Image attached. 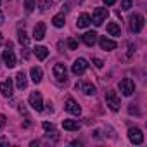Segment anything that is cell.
Returning <instances> with one entry per match:
<instances>
[{
    "label": "cell",
    "mask_w": 147,
    "mask_h": 147,
    "mask_svg": "<svg viewBox=\"0 0 147 147\" xmlns=\"http://www.w3.org/2000/svg\"><path fill=\"white\" fill-rule=\"evenodd\" d=\"M28 102H30V106L36 113H42L43 111V99H42V94L40 92H31L30 97H28Z\"/></svg>",
    "instance_id": "cell-1"
},
{
    "label": "cell",
    "mask_w": 147,
    "mask_h": 147,
    "mask_svg": "<svg viewBox=\"0 0 147 147\" xmlns=\"http://www.w3.org/2000/svg\"><path fill=\"white\" fill-rule=\"evenodd\" d=\"M106 104H107L109 109L114 111V113L119 109V97H118V94H116L114 90H107V92H106Z\"/></svg>",
    "instance_id": "cell-2"
},
{
    "label": "cell",
    "mask_w": 147,
    "mask_h": 147,
    "mask_svg": "<svg viewBox=\"0 0 147 147\" xmlns=\"http://www.w3.org/2000/svg\"><path fill=\"white\" fill-rule=\"evenodd\" d=\"M52 73H54V76H55L57 82H61V83H66L67 82V69H66L64 64H61V62L55 64L54 69H52Z\"/></svg>",
    "instance_id": "cell-3"
},
{
    "label": "cell",
    "mask_w": 147,
    "mask_h": 147,
    "mask_svg": "<svg viewBox=\"0 0 147 147\" xmlns=\"http://www.w3.org/2000/svg\"><path fill=\"white\" fill-rule=\"evenodd\" d=\"M107 14H109V12H107V9L97 7V9H95V11L92 12V19H90V21H92V23H94L95 26H100V24H102V23L106 21Z\"/></svg>",
    "instance_id": "cell-4"
},
{
    "label": "cell",
    "mask_w": 147,
    "mask_h": 147,
    "mask_svg": "<svg viewBox=\"0 0 147 147\" xmlns=\"http://www.w3.org/2000/svg\"><path fill=\"white\" fill-rule=\"evenodd\" d=\"M142 28H144V16H140V14H133V16L130 18V31H133V33H140Z\"/></svg>",
    "instance_id": "cell-5"
},
{
    "label": "cell",
    "mask_w": 147,
    "mask_h": 147,
    "mask_svg": "<svg viewBox=\"0 0 147 147\" xmlns=\"http://www.w3.org/2000/svg\"><path fill=\"white\" fill-rule=\"evenodd\" d=\"M87 67H88V62H87V59L80 57V59H76V61H75V64H73L71 71H73V75L80 76V75H83V73L87 71Z\"/></svg>",
    "instance_id": "cell-6"
},
{
    "label": "cell",
    "mask_w": 147,
    "mask_h": 147,
    "mask_svg": "<svg viewBox=\"0 0 147 147\" xmlns=\"http://www.w3.org/2000/svg\"><path fill=\"white\" fill-rule=\"evenodd\" d=\"M119 92L123 94V95H131L133 92H135V83L130 80V78H123L121 82H119Z\"/></svg>",
    "instance_id": "cell-7"
},
{
    "label": "cell",
    "mask_w": 147,
    "mask_h": 147,
    "mask_svg": "<svg viewBox=\"0 0 147 147\" xmlns=\"http://www.w3.org/2000/svg\"><path fill=\"white\" fill-rule=\"evenodd\" d=\"M4 61L7 67H14L16 66V55L12 52V43L7 42V50H4Z\"/></svg>",
    "instance_id": "cell-8"
},
{
    "label": "cell",
    "mask_w": 147,
    "mask_h": 147,
    "mask_svg": "<svg viewBox=\"0 0 147 147\" xmlns=\"http://www.w3.org/2000/svg\"><path fill=\"white\" fill-rule=\"evenodd\" d=\"M64 109L69 113V114H75V116H80L82 114V107L78 106V102L75 99H67L66 104H64Z\"/></svg>",
    "instance_id": "cell-9"
},
{
    "label": "cell",
    "mask_w": 147,
    "mask_h": 147,
    "mask_svg": "<svg viewBox=\"0 0 147 147\" xmlns=\"http://www.w3.org/2000/svg\"><path fill=\"white\" fill-rule=\"evenodd\" d=\"M75 87H76V90L80 88L85 95H94V94H95V85H94L92 82H78Z\"/></svg>",
    "instance_id": "cell-10"
},
{
    "label": "cell",
    "mask_w": 147,
    "mask_h": 147,
    "mask_svg": "<svg viewBox=\"0 0 147 147\" xmlns=\"http://www.w3.org/2000/svg\"><path fill=\"white\" fill-rule=\"evenodd\" d=\"M128 138L135 144V145H140L144 142V133L138 130V128H130L128 130Z\"/></svg>",
    "instance_id": "cell-11"
},
{
    "label": "cell",
    "mask_w": 147,
    "mask_h": 147,
    "mask_svg": "<svg viewBox=\"0 0 147 147\" xmlns=\"http://www.w3.org/2000/svg\"><path fill=\"white\" fill-rule=\"evenodd\" d=\"M0 92H2L4 97H12L14 94V85H12V80H5L0 83Z\"/></svg>",
    "instance_id": "cell-12"
},
{
    "label": "cell",
    "mask_w": 147,
    "mask_h": 147,
    "mask_svg": "<svg viewBox=\"0 0 147 147\" xmlns=\"http://www.w3.org/2000/svg\"><path fill=\"white\" fill-rule=\"evenodd\" d=\"M45 31H47L45 23H36V26L33 30V38L35 40H43L45 38Z\"/></svg>",
    "instance_id": "cell-13"
},
{
    "label": "cell",
    "mask_w": 147,
    "mask_h": 147,
    "mask_svg": "<svg viewBox=\"0 0 147 147\" xmlns=\"http://www.w3.org/2000/svg\"><path fill=\"white\" fill-rule=\"evenodd\" d=\"M99 45H100L102 50H114V49L118 47V43H116L114 40H109V38H106V36H100V38H99Z\"/></svg>",
    "instance_id": "cell-14"
},
{
    "label": "cell",
    "mask_w": 147,
    "mask_h": 147,
    "mask_svg": "<svg viewBox=\"0 0 147 147\" xmlns=\"http://www.w3.org/2000/svg\"><path fill=\"white\" fill-rule=\"evenodd\" d=\"M62 126H64V130H67V131H78L82 125H80L76 119H64V121H62Z\"/></svg>",
    "instance_id": "cell-15"
},
{
    "label": "cell",
    "mask_w": 147,
    "mask_h": 147,
    "mask_svg": "<svg viewBox=\"0 0 147 147\" xmlns=\"http://www.w3.org/2000/svg\"><path fill=\"white\" fill-rule=\"evenodd\" d=\"M30 75H31V80H33L35 83H40V82H42V78H43V71H42V67L33 66V67L30 69Z\"/></svg>",
    "instance_id": "cell-16"
},
{
    "label": "cell",
    "mask_w": 147,
    "mask_h": 147,
    "mask_svg": "<svg viewBox=\"0 0 147 147\" xmlns=\"http://www.w3.org/2000/svg\"><path fill=\"white\" fill-rule=\"evenodd\" d=\"M82 40H83V43H85L87 47H94V43H95V40H97V33H95V31H87V33L82 36Z\"/></svg>",
    "instance_id": "cell-17"
},
{
    "label": "cell",
    "mask_w": 147,
    "mask_h": 147,
    "mask_svg": "<svg viewBox=\"0 0 147 147\" xmlns=\"http://www.w3.org/2000/svg\"><path fill=\"white\" fill-rule=\"evenodd\" d=\"M26 85H28V80H26L24 71H19L18 75H16V87L19 90H23V88H26Z\"/></svg>",
    "instance_id": "cell-18"
},
{
    "label": "cell",
    "mask_w": 147,
    "mask_h": 147,
    "mask_svg": "<svg viewBox=\"0 0 147 147\" xmlns=\"http://www.w3.org/2000/svg\"><path fill=\"white\" fill-rule=\"evenodd\" d=\"M90 16L88 14H80L78 16V19H76V26L78 28H88L90 26Z\"/></svg>",
    "instance_id": "cell-19"
},
{
    "label": "cell",
    "mask_w": 147,
    "mask_h": 147,
    "mask_svg": "<svg viewBox=\"0 0 147 147\" xmlns=\"http://www.w3.org/2000/svg\"><path fill=\"white\" fill-rule=\"evenodd\" d=\"M35 55L40 59V61H43V59H47V55H49V50H47V47H43V45H38V47H35Z\"/></svg>",
    "instance_id": "cell-20"
},
{
    "label": "cell",
    "mask_w": 147,
    "mask_h": 147,
    "mask_svg": "<svg viewBox=\"0 0 147 147\" xmlns=\"http://www.w3.org/2000/svg\"><path fill=\"white\" fill-rule=\"evenodd\" d=\"M107 33L113 35V36H119V35H121L119 24H118V23H109V24H107Z\"/></svg>",
    "instance_id": "cell-21"
},
{
    "label": "cell",
    "mask_w": 147,
    "mask_h": 147,
    "mask_svg": "<svg viewBox=\"0 0 147 147\" xmlns=\"http://www.w3.org/2000/svg\"><path fill=\"white\" fill-rule=\"evenodd\" d=\"M52 24H54L55 28H62V26H64V14H55V16L52 18Z\"/></svg>",
    "instance_id": "cell-22"
},
{
    "label": "cell",
    "mask_w": 147,
    "mask_h": 147,
    "mask_svg": "<svg viewBox=\"0 0 147 147\" xmlns=\"http://www.w3.org/2000/svg\"><path fill=\"white\" fill-rule=\"evenodd\" d=\"M52 4H54L52 0H36V5H38L40 11H47V9H50Z\"/></svg>",
    "instance_id": "cell-23"
},
{
    "label": "cell",
    "mask_w": 147,
    "mask_h": 147,
    "mask_svg": "<svg viewBox=\"0 0 147 147\" xmlns=\"http://www.w3.org/2000/svg\"><path fill=\"white\" fill-rule=\"evenodd\" d=\"M18 40H19L21 45H28V43H30V38H28V35L24 33V30H19V31H18Z\"/></svg>",
    "instance_id": "cell-24"
},
{
    "label": "cell",
    "mask_w": 147,
    "mask_h": 147,
    "mask_svg": "<svg viewBox=\"0 0 147 147\" xmlns=\"http://www.w3.org/2000/svg\"><path fill=\"white\" fill-rule=\"evenodd\" d=\"M24 9H26V12H33V9H35V0H24Z\"/></svg>",
    "instance_id": "cell-25"
},
{
    "label": "cell",
    "mask_w": 147,
    "mask_h": 147,
    "mask_svg": "<svg viewBox=\"0 0 147 147\" xmlns=\"http://www.w3.org/2000/svg\"><path fill=\"white\" fill-rule=\"evenodd\" d=\"M42 126H43V130H45V131H52V133L55 131L54 125H52V123H49V121H43V123H42Z\"/></svg>",
    "instance_id": "cell-26"
},
{
    "label": "cell",
    "mask_w": 147,
    "mask_h": 147,
    "mask_svg": "<svg viewBox=\"0 0 147 147\" xmlns=\"http://www.w3.org/2000/svg\"><path fill=\"white\" fill-rule=\"evenodd\" d=\"M67 47H69L71 50H76V49H78V42H76L75 38H69V40H67Z\"/></svg>",
    "instance_id": "cell-27"
},
{
    "label": "cell",
    "mask_w": 147,
    "mask_h": 147,
    "mask_svg": "<svg viewBox=\"0 0 147 147\" xmlns=\"http://www.w3.org/2000/svg\"><path fill=\"white\" fill-rule=\"evenodd\" d=\"M121 9H123V11L131 9V0H121Z\"/></svg>",
    "instance_id": "cell-28"
},
{
    "label": "cell",
    "mask_w": 147,
    "mask_h": 147,
    "mask_svg": "<svg viewBox=\"0 0 147 147\" xmlns=\"http://www.w3.org/2000/svg\"><path fill=\"white\" fill-rule=\"evenodd\" d=\"M94 64H95V67H102V66H104V61L99 59V57H95V59H94Z\"/></svg>",
    "instance_id": "cell-29"
},
{
    "label": "cell",
    "mask_w": 147,
    "mask_h": 147,
    "mask_svg": "<svg viewBox=\"0 0 147 147\" xmlns=\"http://www.w3.org/2000/svg\"><path fill=\"white\" fill-rule=\"evenodd\" d=\"M21 57H23V59H28V57H30V52H28V49H26V45H24V49L21 50Z\"/></svg>",
    "instance_id": "cell-30"
},
{
    "label": "cell",
    "mask_w": 147,
    "mask_h": 147,
    "mask_svg": "<svg viewBox=\"0 0 147 147\" xmlns=\"http://www.w3.org/2000/svg\"><path fill=\"white\" fill-rule=\"evenodd\" d=\"M102 2H104L106 5H114V4H116V0H102Z\"/></svg>",
    "instance_id": "cell-31"
},
{
    "label": "cell",
    "mask_w": 147,
    "mask_h": 147,
    "mask_svg": "<svg viewBox=\"0 0 147 147\" xmlns=\"http://www.w3.org/2000/svg\"><path fill=\"white\" fill-rule=\"evenodd\" d=\"M2 23H4V14L0 12V24H2Z\"/></svg>",
    "instance_id": "cell-32"
},
{
    "label": "cell",
    "mask_w": 147,
    "mask_h": 147,
    "mask_svg": "<svg viewBox=\"0 0 147 147\" xmlns=\"http://www.w3.org/2000/svg\"><path fill=\"white\" fill-rule=\"evenodd\" d=\"M5 142H7L5 138H0V144H5Z\"/></svg>",
    "instance_id": "cell-33"
},
{
    "label": "cell",
    "mask_w": 147,
    "mask_h": 147,
    "mask_svg": "<svg viewBox=\"0 0 147 147\" xmlns=\"http://www.w3.org/2000/svg\"><path fill=\"white\" fill-rule=\"evenodd\" d=\"M75 2H78V4H82V2H85V0H75Z\"/></svg>",
    "instance_id": "cell-34"
},
{
    "label": "cell",
    "mask_w": 147,
    "mask_h": 147,
    "mask_svg": "<svg viewBox=\"0 0 147 147\" xmlns=\"http://www.w3.org/2000/svg\"><path fill=\"white\" fill-rule=\"evenodd\" d=\"M0 45H2V33H0Z\"/></svg>",
    "instance_id": "cell-35"
},
{
    "label": "cell",
    "mask_w": 147,
    "mask_h": 147,
    "mask_svg": "<svg viewBox=\"0 0 147 147\" xmlns=\"http://www.w3.org/2000/svg\"><path fill=\"white\" fill-rule=\"evenodd\" d=\"M0 128H2V125H0Z\"/></svg>",
    "instance_id": "cell-36"
}]
</instances>
